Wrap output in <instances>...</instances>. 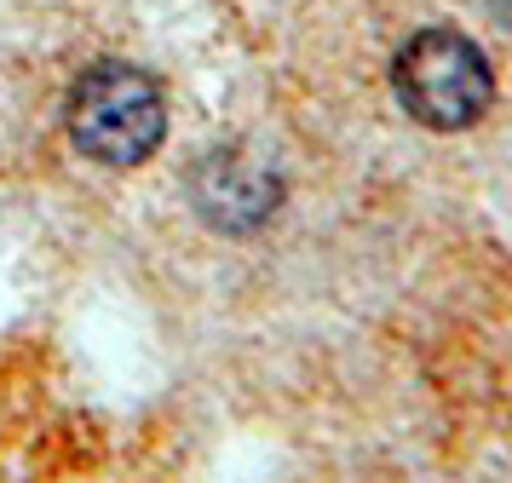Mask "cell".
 Wrapping results in <instances>:
<instances>
[{"instance_id":"6da1fadb","label":"cell","mask_w":512,"mask_h":483,"mask_svg":"<svg viewBox=\"0 0 512 483\" xmlns=\"http://www.w3.org/2000/svg\"><path fill=\"white\" fill-rule=\"evenodd\" d=\"M70 144L98 167H144L167 138V98L162 81L139 64L98 58L75 75L64 98Z\"/></svg>"},{"instance_id":"7a4b0ae2","label":"cell","mask_w":512,"mask_h":483,"mask_svg":"<svg viewBox=\"0 0 512 483\" xmlns=\"http://www.w3.org/2000/svg\"><path fill=\"white\" fill-rule=\"evenodd\" d=\"M392 92L409 121L432 127V133H466L495 104V69L472 35L438 23V29H420L397 46Z\"/></svg>"},{"instance_id":"3957f363","label":"cell","mask_w":512,"mask_h":483,"mask_svg":"<svg viewBox=\"0 0 512 483\" xmlns=\"http://www.w3.org/2000/svg\"><path fill=\"white\" fill-rule=\"evenodd\" d=\"M190 202L219 236H254L282 207V173L236 144H219L190 167Z\"/></svg>"}]
</instances>
